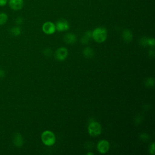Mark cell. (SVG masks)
I'll return each instance as SVG.
<instances>
[{
    "instance_id": "11",
    "label": "cell",
    "mask_w": 155,
    "mask_h": 155,
    "mask_svg": "<svg viewBox=\"0 0 155 155\" xmlns=\"http://www.w3.org/2000/svg\"><path fill=\"white\" fill-rule=\"evenodd\" d=\"M122 38L125 42H129L133 39V34L130 30L125 29L122 33Z\"/></svg>"
},
{
    "instance_id": "16",
    "label": "cell",
    "mask_w": 155,
    "mask_h": 155,
    "mask_svg": "<svg viewBox=\"0 0 155 155\" xmlns=\"http://www.w3.org/2000/svg\"><path fill=\"white\" fill-rule=\"evenodd\" d=\"M145 84L147 85V86H150V87H153L154 86V79L152 78H148L146 81H145Z\"/></svg>"
},
{
    "instance_id": "24",
    "label": "cell",
    "mask_w": 155,
    "mask_h": 155,
    "mask_svg": "<svg viewBox=\"0 0 155 155\" xmlns=\"http://www.w3.org/2000/svg\"><path fill=\"white\" fill-rule=\"evenodd\" d=\"M87 155H89V154H91V155H92V154H93V153H92V152L87 153Z\"/></svg>"
},
{
    "instance_id": "20",
    "label": "cell",
    "mask_w": 155,
    "mask_h": 155,
    "mask_svg": "<svg viewBox=\"0 0 155 155\" xmlns=\"http://www.w3.org/2000/svg\"><path fill=\"white\" fill-rule=\"evenodd\" d=\"M8 0H0V7H4L8 4Z\"/></svg>"
},
{
    "instance_id": "3",
    "label": "cell",
    "mask_w": 155,
    "mask_h": 155,
    "mask_svg": "<svg viewBox=\"0 0 155 155\" xmlns=\"http://www.w3.org/2000/svg\"><path fill=\"white\" fill-rule=\"evenodd\" d=\"M88 132L91 136H96L102 133V127L101 124L96 121H90L88 125Z\"/></svg>"
},
{
    "instance_id": "4",
    "label": "cell",
    "mask_w": 155,
    "mask_h": 155,
    "mask_svg": "<svg viewBox=\"0 0 155 155\" xmlns=\"http://www.w3.org/2000/svg\"><path fill=\"white\" fill-rule=\"evenodd\" d=\"M8 4L12 10L18 11L22 8L24 6V0H8Z\"/></svg>"
},
{
    "instance_id": "6",
    "label": "cell",
    "mask_w": 155,
    "mask_h": 155,
    "mask_svg": "<svg viewBox=\"0 0 155 155\" xmlns=\"http://www.w3.org/2000/svg\"><path fill=\"white\" fill-rule=\"evenodd\" d=\"M42 31L47 35H51L54 33L56 31L55 24L51 22L48 21L45 22L42 27Z\"/></svg>"
},
{
    "instance_id": "5",
    "label": "cell",
    "mask_w": 155,
    "mask_h": 155,
    "mask_svg": "<svg viewBox=\"0 0 155 155\" xmlns=\"http://www.w3.org/2000/svg\"><path fill=\"white\" fill-rule=\"evenodd\" d=\"M56 30L59 31H64L69 29L70 25L68 21L64 19H61L56 22Z\"/></svg>"
},
{
    "instance_id": "1",
    "label": "cell",
    "mask_w": 155,
    "mask_h": 155,
    "mask_svg": "<svg viewBox=\"0 0 155 155\" xmlns=\"http://www.w3.org/2000/svg\"><path fill=\"white\" fill-rule=\"evenodd\" d=\"M107 37V30L104 27H97L92 31V38L99 43L105 41Z\"/></svg>"
},
{
    "instance_id": "22",
    "label": "cell",
    "mask_w": 155,
    "mask_h": 155,
    "mask_svg": "<svg viewBox=\"0 0 155 155\" xmlns=\"http://www.w3.org/2000/svg\"><path fill=\"white\" fill-rule=\"evenodd\" d=\"M44 54H45L46 56H50L51 53V51L50 48H47V49L44 50Z\"/></svg>"
},
{
    "instance_id": "17",
    "label": "cell",
    "mask_w": 155,
    "mask_h": 155,
    "mask_svg": "<svg viewBox=\"0 0 155 155\" xmlns=\"http://www.w3.org/2000/svg\"><path fill=\"white\" fill-rule=\"evenodd\" d=\"M155 44L154 39L153 38H148L147 39V45L150 46H154Z\"/></svg>"
},
{
    "instance_id": "23",
    "label": "cell",
    "mask_w": 155,
    "mask_h": 155,
    "mask_svg": "<svg viewBox=\"0 0 155 155\" xmlns=\"http://www.w3.org/2000/svg\"><path fill=\"white\" fill-rule=\"evenodd\" d=\"M5 76V71L4 70L0 68V78H4Z\"/></svg>"
},
{
    "instance_id": "15",
    "label": "cell",
    "mask_w": 155,
    "mask_h": 155,
    "mask_svg": "<svg viewBox=\"0 0 155 155\" xmlns=\"http://www.w3.org/2000/svg\"><path fill=\"white\" fill-rule=\"evenodd\" d=\"M8 20V15L4 12H0V25L5 24Z\"/></svg>"
},
{
    "instance_id": "19",
    "label": "cell",
    "mask_w": 155,
    "mask_h": 155,
    "mask_svg": "<svg viewBox=\"0 0 155 155\" xmlns=\"http://www.w3.org/2000/svg\"><path fill=\"white\" fill-rule=\"evenodd\" d=\"M23 22V19L21 17H18L16 19V24L18 25H20Z\"/></svg>"
},
{
    "instance_id": "21",
    "label": "cell",
    "mask_w": 155,
    "mask_h": 155,
    "mask_svg": "<svg viewBox=\"0 0 155 155\" xmlns=\"http://www.w3.org/2000/svg\"><path fill=\"white\" fill-rule=\"evenodd\" d=\"M147 39H148V38H142V39H141V41H140V43H141V44L142 45H147Z\"/></svg>"
},
{
    "instance_id": "10",
    "label": "cell",
    "mask_w": 155,
    "mask_h": 155,
    "mask_svg": "<svg viewBox=\"0 0 155 155\" xmlns=\"http://www.w3.org/2000/svg\"><path fill=\"white\" fill-rule=\"evenodd\" d=\"M64 41L68 44H73L76 41V36L72 33H67L64 37Z\"/></svg>"
},
{
    "instance_id": "8",
    "label": "cell",
    "mask_w": 155,
    "mask_h": 155,
    "mask_svg": "<svg viewBox=\"0 0 155 155\" xmlns=\"http://www.w3.org/2000/svg\"><path fill=\"white\" fill-rule=\"evenodd\" d=\"M110 148V144L109 142L106 140H101L99 141L97 145V148L98 151L100 153L104 154L106 153Z\"/></svg>"
},
{
    "instance_id": "9",
    "label": "cell",
    "mask_w": 155,
    "mask_h": 155,
    "mask_svg": "<svg viewBox=\"0 0 155 155\" xmlns=\"http://www.w3.org/2000/svg\"><path fill=\"white\" fill-rule=\"evenodd\" d=\"M13 142L17 147H21L24 143V140L20 133H15L13 137Z\"/></svg>"
},
{
    "instance_id": "14",
    "label": "cell",
    "mask_w": 155,
    "mask_h": 155,
    "mask_svg": "<svg viewBox=\"0 0 155 155\" xmlns=\"http://www.w3.org/2000/svg\"><path fill=\"white\" fill-rule=\"evenodd\" d=\"M10 33L12 34V35H13L14 36H18L20 35V34L21 33V30L19 26H15V27H13L10 29Z\"/></svg>"
},
{
    "instance_id": "18",
    "label": "cell",
    "mask_w": 155,
    "mask_h": 155,
    "mask_svg": "<svg viewBox=\"0 0 155 155\" xmlns=\"http://www.w3.org/2000/svg\"><path fill=\"white\" fill-rule=\"evenodd\" d=\"M155 149H154V142H153L152 143H151V145H150V153L151 154H154V151H155V150H154Z\"/></svg>"
},
{
    "instance_id": "13",
    "label": "cell",
    "mask_w": 155,
    "mask_h": 155,
    "mask_svg": "<svg viewBox=\"0 0 155 155\" xmlns=\"http://www.w3.org/2000/svg\"><path fill=\"white\" fill-rule=\"evenodd\" d=\"M83 54L87 58H90L94 55V51L90 47H85L83 50Z\"/></svg>"
},
{
    "instance_id": "12",
    "label": "cell",
    "mask_w": 155,
    "mask_h": 155,
    "mask_svg": "<svg viewBox=\"0 0 155 155\" xmlns=\"http://www.w3.org/2000/svg\"><path fill=\"white\" fill-rule=\"evenodd\" d=\"M91 37H92V31H87L85 32L84 36L82 37L81 41L82 44H88L90 38H91Z\"/></svg>"
},
{
    "instance_id": "2",
    "label": "cell",
    "mask_w": 155,
    "mask_h": 155,
    "mask_svg": "<svg viewBox=\"0 0 155 155\" xmlns=\"http://www.w3.org/2000/svg\"><path fill=\"white\" fill-rule=\"evenodd\" d=\"M41 140L43 143L45 145L51 146L56 142V137L52 131L46 130L42 133Z\"/></svg>"
},
{
    "instance_id": "7",
    "label": "cell",
    "mask_w": 155,
    "mask_h": 155,
    "mask_svg": "<svg viewBox=\"0 0 155 155\" xmlns=\"http://www.w3.org/2000/svg\"><path fill=\"white\" fill-rule=\"evenodd\" d=\"M68 56V50L65 47H60L55 52V58L58 61L65 60Z\"/></svg>"
}]
</instances>
